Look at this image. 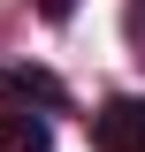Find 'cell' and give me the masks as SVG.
Here are the masks:
<instances>
[{
  "mask_svg": "<svg viewBox=\"0 0 145 152\" xmlns=\"http://www.w3.org/2000/svg\"><path fill=\"white\" fill-rule=\"evenodd\" d=\"M92 145L99 152H145V99H107L92 114Z\"/></svg>",
  "mask_w": 145,
  "mask_h": 152,
  "instance_id": "6da1fadb",
  "label": "cell"
},
{
  "mask_svg": "<svg viewBox=\"0 0 145 152\" xmlns=\"http://www.w3.org/2000/svg\"><path fill=\"white\" fill-rule=\"evenodd\" d=\"M0 99H16V107H38V114H69V91H61L46 69H0Z\"/></svg>",
  "mask_w": 145,
  "mask_h": 152,
  "instance_id": "7a4b0ae2",
  "label": "cell"
},
{
  "mask_svg": "<svg viewBox=\"0 0 145 152\" xmlns=\"http://www.w3.org/2000/svg\"><path fill=\"white\" fill-rule=\"evenodd\" d=\"M0 152H46V114L8 107V114H0Z\"/></svg>",
  "mask_w": 145,
  "mask_h": 152,
  "instance_id": "3957f363",
  "label": "cell"
},
{
  "mask_svg": "<svg viewBox=\"0 0 145 152\" xmlns=\"http://www.w3.org/2000/svg\"><path fill=\"white\" fill-rule=\"evenodd\" d=\"M31 8H38L46 23H69V15H76V0H31Z\"/></svg>",
  "mask_w": 145,
  "mask_h": 152,
  "instance_id": "277c9868",
  "label": "cell"
},
{
  "mask_svg": "<svg viewBox=\"0 0 145 152\" xmlns=\"http://www.w3.org/2000/svg\"><path fill=\"white\" fill-rule=\"evenodd\" d=\"M130 38L145 46V0H130Z\"/></svg>",
  "mask_w": 145,
  "mask_h": 152,
  "instance_id": "5b68a950",
  "label": "cell"
}]
</instances>
